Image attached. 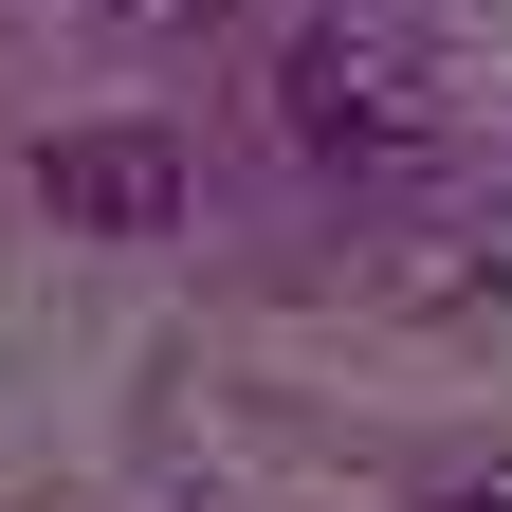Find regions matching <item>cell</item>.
I'll list each match as a JSON object with an SVG mask.
<instances>
[{"instance_id":"1","label":"cell","mask_w":512,"mask_h":512,"mask_svg":"<svg viewBox=\"0 0 512 512\" xmlns=\"http://www.w3.org/2000/svg\"><path fill=\"white\" fill-rule=\"evenodd\" d=\"M458 55H439L403 0H311V19L275 37V128L311 165H348V183H421L439 147H458Z\"/></svg>"},{"instance_id":"3","label":"cell","mask_w":512,"mask_h":512,"mask_svg":"<svg viewBox=\"0 0 512 512\" xmlns=\"http://www.w3.org/2000/svg\"><path fill=\"white\" fill-rule=\"evenodd\" d=\"M439 512H512V476H439Z\"/></svg>"},{"instance_id":"2","label":"cell","mask_w":512,"mask_h":512,"mask_svg":"<svg viewBox=\"0 0 512 512\" xmlns=\"http://www.w3.org/2000/svg\"><path fill=\"white\" fill-rule=\"evenodd\" d=\"M37 220H74V238H165V220H183V147H165V128H55V147H37Z\"/></svg>"},{"instance_id":"4","label":"cell","mask_w":512,"mask_h":512,"mask_svg":"<svg viewBox=\"0 0 512 512\" xmlns=\"http://www.w3.org/2000/svg\"><path fill=\"white\" fill-rule=\"evenodd\" d=\"M110 19H183V0H110Z\"/></svg>"}]
</instances>
